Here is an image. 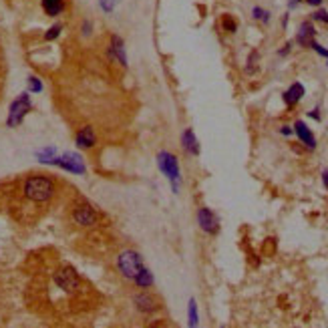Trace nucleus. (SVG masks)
Segmentation results:
<instances>
[{
  "mask_svg": "<svg viewBox=\"0 0 328 328\" xmlns=\"http://www.w3.org/2000/svg\"><path fill=\"white\" fill-rule=\"evenodd\" d=\"M302 2V0H292V2H290V8H294V6H298Z\"/></svg>",
  "mask_w": 328,
  "mask_h": 328,
  "instance_id": "7c9ffc66",
  "label": "nucleus"
},
{
  "mask_svg": "<svg viewBox=\"0 0 328 328\" xmlns=\"http://www.w3.org/2000/svg\"><path fill=\"white\" fill-rule=\"evenodd\" d=\"M28 85H30V91H32V93H41V91H43V83L36 79V77H30V79H28Z\"/></svg>",
  "mask_w": 328,
  "mask_h": 328,
  "instance_id": "4be33fe9",
  "label": "nucleus"
},
{
  "mask_svg": "<svg viewBox=\"0 0 328 328\" xmlns=\"http://www.w3.org/2000/svg\"><path fill=\"white\" fill-rule=\"evenodd\" d=\"M133 302H135L137 310L143 312V314H151V312H155V308H157L155 300H153L149 294H145V292L135 294V296H133Z\"/></svg>",
  "mask_w": 328,
  "mask_h": 328,
  "instance_id": "9b49d317",
  "label": "nucleus"
},
{
  "mask_svg": "<svg viewBox=\"0 0 328 328\" xmlns=\"http://www.w3.org/2000/svg\"><path fill=\"white\" fill-rule=\"evenodd\" d=\"M181 143H184V149H186L190 155H199V143H197V137H196L194 129H186V131H184Z\"/></svg>",
  "mask_w": 328,
  "mask_h": 328,
  "instance_id": "ddd939ff",
  "label": "nucleus"
},
{
  "mask_svg": "<svg viewBox=\"0 0 328 328\" xmlns=\"http://www.w3.org/2000/svg\"><path fill=\"white\" fill-rule=\"evenodd\" d=\"M77 145H79V147L81 149H91L93 147V145H95V133H93V129L91 127H83L79 133H77Z\"/></svg>",
  "mask_w": 328,
  "mask_h": 328,
  "instance_id": "2eb2a0df",
  "label": "nucleus"
},
{
  "mask_svg": "<svg viewBox=\"0 0 328 328\" xmlns=\"http://www.w3.org/2000/svg\"><path fill=\"white\" fill-rule=\"evenodd\" d=\"M133 282H135L139 288H149V286L153 284V276H151V272H149L147 268L143 266V268H141V272L135 276V280H133Z\"/></svg>",
  "mask_w": 328,
  "mask_h": 328,
  "instance_id": "f3484780",
  "label": "nucleus"
},
{
  "mask_svg": "<svg viewBox=\"0 0 328 328\" xmlns=\"http://www.w3.org/2000/svg\"><path fill=\"white\" fill-rule=\"evenodd\" d=\"M312 18H314V20H320V22H324V24H328V12H326V10H316V12L312 14Z\"/></svg>",
  "mask_w": 328,
  "mask_h": 328,
  "instance_id": "b1692460",
  "label": "nucleus"
},
{
  "mask_svg": "<svg viewBox=\"0 0 328 328\" xmlns=\"http://www.w3.org/2000/svg\"><path fill=\"white\" fill-rule=\"evenodd\" d=\"M280 133H282V135H286V137H288V135H292V129H290V127H288V125H282V129H280Z\"/></svg>",
  "mask_w": 328,
  "mask_h": 328,
  "instance_id": "a878e982",
  "label": "nucleus"
},
{
  "mask_svg": "<svg viewBox=\"0 0 328 328\" xmlns=\"http://www.w3.org/2000/svg\"><path fill=\"white\" fill-rule=\"evenodd\" d=\"M314 34H316V30H314L312 22H302V24H300V30H298V36H296V41H298L302 47H310V43L314 41Z\"/></svg>",
  "mask_w": 328,
  "mask_h": 328,
  "instance_id": "4468645a",
  "label": "nucleus"
},
{
  "mask_svg": "<svg viewBox=\"0 0 328 328\" xmlns=\"http://www.w3.org/2000/svg\"><path fill=\"white\" fill-rule=\"evenodd\" d=\"M197 320H199V318H197V304H196V300L192 298V300H190V326L196 328V326H197Z\"/></svg>",
  "mask_w": 328,
  "mask_h": 328,
  "instance_id": "a211bd4d",
  "label": "nucleus"
},
{
  "mask_svg": "<svg viewBox=\"0 0 328 328\" xmlns=\"http://www.w3.org/2000/svg\"><path fill=\"white\" fill-rule=\"evenodd\" d=\"M222 26H224L228 32H236V30H238V22H236L230 14H226V16L222 18Z\"/></svg>",
  "mask_w": 328,
  "mask_h": 328,
  "instance_id": "6ab92c4d",
  "label": "nucleus"
},
{
  "mask_svg": "<svg viewBox=\"0 0 328 328\" xmlns=\"http://www.w3.org/2000/svg\"><path fill=\"white\" fill-rule=\"evenodd\" d=\"M290 47H292V45H290V43H288V45H286V47H284V49H282V51H280V55H286V53H288V51H290Z\"/></svg>",
  "mask_w": 328,
  "mask_h": 328,
  "instance_id": "c756f323",
  "label": "nucleus"
},
{
  "mask_svg": "<svg viewBox=\"0 0 328 328\" xmlns=\"http://www.w3.org/2000/svg\"><path fill=\"white\" fill-rule=\"evenodd\" d=\"M115 2H117V0H99V4H101V8L105 12H111L115 8Z\"/></svg>",
  "mask_w": 328,
  "mask_h": 328,
  "instance_id": "5701e85b",
  "label": "nucleus"
},
{
  "mask_svg": "<svg viewBox=\"0 0 328 328\" xmlns=\"http://www.w3.org/2000/svg\"><path fill=\"white\" fill-rule=\"evenodd\" d=\"M310 49H314L318 55H322V57H326V59H328V51H326V49H322V47H320L316 41H312V43H310Z\"/></svg>",
  "mask_w": 328,
  "mask_h": 328,
  "instance_id": "393cba45",
  "label": "nucleus"
},
{
  "mask_svg": "<svg viewBox=\"0 0 328 328\" xmlns=\"http://www.w3.org/2000/svg\"><path fill=\"white\" fill-rule=\"evenodd\" d=\"M109 57L111 59H117L123 66H127V55H125V45L121 41V36L113 34L111 36V47H109Z\"/></svg>",
  "mask_w": 328,
  "mask_h": 328,
  "instance_id": "1a4fd4ad",
  "label": "nucleus"
},
{
  "mask_svg": "<svg viewBox=\"0 0 328 328\" xmlns=\"http://www.w3.org/2000/svg\"><path fill=\"white\" fill-rule=\"evenodd\" d=\"M157 163H159V169L163 171V175L169 179L171 184V190L173 194H179V184H181V171H179V163H177V157L169 151H161L157 155Z\"/></svg>",
  "mask_w": 328,
  "mask_h": 328,
  "instance_id": "f03ea898",
  "label": "nucleus"
},
{
  "mask_svg": "<svg viewBox=\"0 0 328 328\" xmlns=\"http://www.w3.org/2000/svg\"><path fill=\"white\" fill-rule=\"evenodd\" d=\"M294 131H296L298 139L306 145L308 149H316V137H314V135H312V131L306 127V123H304V121H296V123H294Z\"/></svg>",
  "mask_w": 328,
  "mask_h": 328,
  "instance_id": "9d476101",
  "label": "nucleus"
},
{
  "mask_svg": "<svg viewBox=\"0 0 328 328\" xmlns=\"http://www.w3.org/2000/svg\"><path fill=\"white\" fill-rule=\"evenodd\" d=\"M53 194H55V184L49 177L34 175L24 181V196L32 201H47L53 197Z\"/></svg>",
  "mask_w": 328,
  "mask_h": 328,
  "instance_id": "f257e3e1",
  "label": "nucleus"
},
{
  "mask_svg": "<svg viewBox=\"0 0 328 328\" xmlns=\"http://www.w3.org/2000/svg\"><path fill=\"white\" fill-rule=\"evenodd\" d=\"M55 282H57L59 288L65 290V292H75V290L79 288V284H81V278L75 272V268H68L66 266V268H61L55 274Z\"/></svg>",
  "mask_w": 328,
  "mask_h": 328,
  "instance_id": "39448f33",
  "label": "nucleus"
},
{
  "mask_svg": "<svg viewBox=\"0 0 328 328\" xmlns=\"http://www.w3.org/2000/svg\"><path fill=\"white\" fill-rule=\"evenodd\" d=\"M61 30H63V26H61V24H55V26H51V28H49V32L45 34V39H47V41H55L57 36L61 34Z\"/></svg>",
  "mask_w": 328,
  "mask_h": 328,
  "instance_id": "412c9836",
  "label": "nucleus"
},
{
  "mask_svg": "<svg viewBox=\"0 0 328 328\" xmlns=\"http://www.w3.org/2000/svg\"><path fill=\"white\" fill-rule=\"evenodd\" d=\"M117 268L119 272L127 278V280H135V276L141 272L143 268V258L141 254L135 250H125L117 256Z\"/></svg>",
  "mask_w": 328,
  "mask_h": 328,
  "instance_id": "7ed1b4c3",
  "label": "nucleus"
},
{
  "mask_svg": "<svg viewBox=\"0 0 328 328\" xmlns=\"http://www.w3.org/2000/svg\"><path fill=\"white\" fill-rule=\"evenodd\" d=\"M252 16L256 18V20H262V22H268V20H270V12L262 10L260 6H254V10H252Z\"/></svg>",
  "mask_w": 328,
  "mask_h": 328,
  "instance_id": "aec40b11",
  "label": "nucleus"
},
{
  "mask_svg": "<svg viewBox=\"0 0 328 328\" xmlns=\"http://www.w3.org/2000/svg\"><path fill=\"white\" fill-rule=\"evenodd\" d=\"M43 10L49 16H59L65 10V0H43Z\"/></svg>",
  "mask_w": 328,
  "mask_h": 328,
  "instance_id": "dca6fc26",
  "label": "nucleus"
},
{
  "mask_svg": "<svg viewBox=\"0 0 328 328\" xmlns=\"http://www.w3.org/2000/svg\"><path fill=\"white\" fill-rule=\"evenodd\" d=\"M51 163H53V165H59V167H63V169H66V171H70V173H79V175H83V173L87 171L83 159H81L79 155H75V153H66V155H63V157H53Z\"/></svg>",
  "mask_w": 328,
  "mask_h": 328,
  "instance_id": "423d86ee",
  "label": "nucleus"
},
{
  "mask_svg": "<svg viewBox=\"0 0 328 328\" xmlns=\"http://www.w3.org/2000/svg\"><path fill=\"white\" fill-rule=\"evenodd\" d=\"M306 2H308L310 6H320V4H322V0H306Z\"/></svg>",
  "mask_w": 328,
  "mask_h": 328,
  "instance_id": "c85d7f7f",
  "label": "nucleus"
},
{
  "mask_svg": "<svg viewBox=\"0 0 328 328\" xmlns=\"http://www.w3.org/2000/svg\"><path fill=\"white\" fill-rule=\"evenodd\" d=\"M302 97H304V87L300 83H292V85H290V89L284 91V95H282V99H284V103L288 107H294Z\"/></svg>",
  "mask_w": 328,
  "mask_h": 328,
  "instance_id": "f8f14e48",
  "label": "nucleus"
},
{
  "mask_svg": "<svg viewBox=\"0 0 328 328\" xmlns=\"http://www.w3.org/2000/svg\"><path fill=\"white\" fill-rule=\"evenodd\" d=\"M28 109H30V97H28V93H22V95L10 105V113H8V119H6L8 127L20 125L22 119H24V115L28 113Z\"/></svg>",
  "mask_w": 328,
  "mask_h": 328,
  "instance_id": "20e7f679",
  "label": "nucleus"
},
{
  "mask_svg": "<svg viewBox=\"0 0 328 328\" xmlns=\"http://www.w3.org/2000/svg\"><path fill=\"white\" fill-rule=\"evenodd\" d=\"M197 224L209 236H215L217 232H220V220H217V215L209 207H201L197 211Z\"/></svg>",
  "mask_w": 328,
  "mask_h": 328,
  "instance_id": "0eeeda50",
  "label": "nucleus"
},
{
  "mask_svg": "<svg viewBox=\"0 0 328 328\" xmlns=\"http://www.w3.org/2000/svg\"><path fill=\"white\" fill-rule=\"evenodd\" d=\"M312 119H316V121H320V113H318V109H312V111L308 113Z\"/></svg>",
  "mask_w": 328,
  "mask_h": 328,
  "instance_id": "cd10ccee",
  "label": "nucleus"
},
{
  "mask_svg": "<svg viewBox=\"0 0 328 328\" xmlns=\"http://www.w3.org/2000/svg\"><path fill=\"white\" fill-rule=\"evenodd\" d=\"M322 184H324V188L328 190V169L322 171Z\"/></svg>",
  "mask_w": 328,
  "mask_h": 328,
  "instance_id": "bb28decb",
  "label": "nucleus"
},
{
  "mask_svg": "<svg viewBox=\"0 0 328 328\" xmlns=\"http://www.w3.org/2000/svg\"><path fill=\"white\" fill-rule=\"evenodd\" d=\"M72 220L83 228H91L97 224V211L89 205H79L75 211H72Z\"/></svg>",
  "mask_w": 328,
  "mask_h": 328,
  "instance_id": "6e6552de",
  "label": "nucleus"
}]
</instances>
